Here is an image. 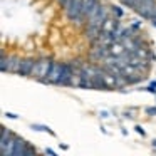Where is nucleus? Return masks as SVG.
I'll list each match as a JSON object with an SVG mask.
<instances>
[{
	"label": "nucleus",
	"mask_w": 156,
	"mask_h": 156,
	"mask_svg": "<svg viewBox=\"0 0 156 156\" xmlns=\"http://www.w3.org/2000/svg\"><path fill=\"white\" fill-rule=\"evenodd\" d=\"M34 64H35L34 57H22V62H20V67H19V71H17V76H20V77H30Z\"/></svg>",
	"instance_id": "nucleus-9"
},
{
	"label": "nucleus",
	"mask_w": 156,
	"mask_h": 156,
	"mask_svg": "<svg viewBox=\"0 0 156 156\" xmlns=\"http://www.w3.org/2000/svg\"><path fill=\"white\" fill-rule=\"evenodd\" d=\"M154 17H156V15H154Z\"/></svg>",
	"instance_id": "nucleus-33"
},
{
	"label": "nucleus",
	"mask_w": 156,
	"mask_h": 156,
	"mask_svg": "<svg viewBox=\"0 0 156 156\" xmlns=\"http://www.w3.org/2000/svg\"><path fill=\"white\" fill-rule=\"evenodd\" d=\"M149 22H151V25H153V27L156 29V17H153V19H151V20H149Z\"/></svg>",
	"instance_id": "nucleus-29"
},
{
	"label": "nucleus",
	"mask_w": 156,
	"mask_h": 156,
	"mask_svg": "<svg viewBox=\"0 0 156 156\" xmlns=\"http://www.w3.org/2000/svg\"><path fill=\"white\" fill-rule=\"evenodd\" d=\"M30 129H32V131H42V133H49L51 136H55L54 129H51L49 126H45V124H37V122H34V124H30Z\"/></svg>",
	"instance_id": "nucleus-15"
},
{
	"label": "nucleus",
	"mask_w": 156,
	"mask_h": 156,
	"mask_svg": "<svg viewBox=\"0 0 156 156\" xmlns=\"http://www.w3.org/2000/svg\"><path fill=\"white\" fill-rule=\"evenodd\" d=\"M124 118L126 119H133V118H134V116H133V111H126L124 112Z\"/></svg>",
	"instance_id": "nucleus-27"
},
{
	"label": "nucleus",
	"mask_w": 156,
	"mask_h": 156,
	"mask_svg": "<svg viewBox=\"0 0 156 156\" xmlns=\"http://www.w3.org/2000/svg\"><path fill=\"white\" fill-rule=\"evenodd\" d=\"M149 84H151L153 87H156V81H151V82H149Z\"/></svg>",
	"instance_id": "nucleus-30"
},
{
	"label": "nucleus",
	"mask_w": 156,
	"mask_h": 156,
	"mask_svg": "<svg viewBox=\"0 0 156 156\" xmlns=\"http://www.w3.org/2000/svg\"><path fill=\"white\" fill-rule=\"evenodd\" d=\"M109 7H111V14L114 15V17H118V19L124 17V9H122L121 5H109Z\"/></svg>",
	"instance_id": "nucleus-16"
},
{
	"label": "nucleus",
	"mask_w": 156,
	"mask_h": 156,
	"mask_svg": "<svg viewBox=\"0 0 156 156\" xmlns=\"http://www.w3.org/2000/svg\"><path fill=\"white\" fill-rule=\"evenodd\" d=\"M15 141H17V136L15 134L9 139H0V151H2V156H14Z\"/></svg>",
	"instance_id": "nucleus-10"
},
{
	"label": "nucleus",
	"mask_w": 156,
	"mask_h": 156,
	"mask_svg": "<svg viewBox=\"0 0 156 156\" xmlns=\"http://www.w3.org/2000/svg\"><path fill=\"white\" fill-rule=\"evenodd\" d=\"M111 15H112V14H111V7H106V5L102 4L101 9H99V10L96 12L92 17L87 19L86 25H92V27H101V29H102V24H104V22L108 20Z\"/></svg>",
	"instance_id": "nucleus-5"
},
{
	"label": "nucleus",
	"mask_w": 156,
	"mask_h": 156,
	"mask_svg": "<svg viewBox=\"0 0 156 156\" xmlns=\"http://www.w3.org/2000/svg\"><path fill=\"white\" fill-rule=\"evenodd\" d=\"M143 20H151L156 15V0H138L136 7L133 9Z\"/></svg>",
	"instance_id": "nucleus-3"
},
{
	"label": "nucleus",
	"mask_w": 156,
	"mask_h": 156,
	"mask_svg": "<svg viewBox=\"0 0 156 156\" xmlns=\"http://www.w3.org/2000/svg\"><path fill=\"white\" fill-rule=\"evenodd\" d=\"M45 154H51V156H55V154H57V153H55V151H54V149H52V148H45Z\"/></svg>",
	"instance_id": "nucleus-25"
},
{
	"label": "nucleus",
	"mask_w": 156,
	"mask_h": 156,
	"mask_svg": "<svg viewBox=\"0 0 156 156\" xmlns=\"http://www.w3.org/2000/svg\"><path fill=\"white\" fill-rule=\"evenodd\" d=\"M66 17L69 19V22H72L74 25H86V17L82 15V0H69L67 7L64 9Z\"/></svg>",
	"instance_id": "nucleus-1"
},
{
	"label": "nucleus",
	"mask_w": 156,
	"mask_h": 156,
	"mask_svg": "<svg viewBox=\"0 0 156 156\" xmlns=\"http://www.w3.org/2000/svg\"><path fill=\"white\" fill-rule=\"evenodd\" d=\"M29 144L24 138L17 136V141H15V149H14V156H27V149H29Z\"/></svg>",
	"instance_id": "nucleus-12"
},
{
	"label": "nucleus",
	"mask_w": 156,
	"mask_h": 156,
	"mask_svg": "<svg viewBox=\"0 0 156 156\" xmlns=\"http://www.w3.org/2000/svg\"><path fill=\"white\" fill-rule=\"evenodd\" d=\"M52 62H54V61H52L51 57H41V59H35V64H34V69H32L30 77H32V79H35V81L44 82V79L47 77L49 71H51Z\"/></svg>",
	"instance_id": "nucleus-2"
},
{
	"label": "nucleus",
	"mask_w": 156,
	"mask_h": 156,
	"mask_svg": "<svg viewBox=\"0 0 156 156\" xmlns=\"http://www.w3.org/2000/svg\"><path fill=\"white\" fill-rule=\"evenodd\" d=\"M154 98H156V96H154Z\"/></svg>",
	"instance_id": "nucleus-32"
},
{
	"label": "nucleus",
	"mask_w": 156,
	"mask_h": 156,
	"mask_svg": "<svg viewBox=\"0 0 156 156\" xmlns=\"http://www.w3.org/2000/svg\"><path fill=\"white\" fill-rule=\"evenodd\" d=\"M57 4L61 5V7H62V10H64V9L67 7V4H69V0H57Z\"/></svg>",
	"instance_id": "nucleus-24"
},
{
	"label": "nucleus",
	"mask_w": 156,
	"mask_h": 156,
	"mask_svg": "<svg viewBox=\"0 0 156 156\" xmlns=\"http://www.w3.org/2000/svg\"><path fill=\"white\" fill-rule=\"evenodd\" d=\"M134 131L138 133L139 136H143V138H144V136H146V131H144V129H143V126H139V124H136V126H134Z\"/></svg>",
	"instance_id": "nucleus-21"
},
{
	"label": "nucleus",
	"mask_w": 156,
	"mask_h": 156,
	"mask_svg": "<svg viewBox=\"0 0 156 156\" xmlns=\"http://www.w3.org/2000/svg\"><path fill=\"white\" fill-rule=\"evenodd\" d=\"M59 148H61V149H64V151H67V149H69V146H67V144H62V143H59Z\"/></svg>",
	"instance_id": "nucleus-28"
},
{
	"label": "nucleus",
	"mask_w": 156,
	"mask_h": 156,
	"mask_svg": "<svg viewBox=\"0 0 156 156\" xmlns=\"http://www.w3.org/2000/svg\"><path fill=\"white\" fill-rule=\"evenodd\" d=\"M119 4L122 7H128V9H134L136 4H138V0H119Z\"/></svg>",
	"instance_id": "nucleus-17"
},
{
	"label": "nucleus",
	"mask_w": 156,
	"mask_h": 156,
	"mask_svg": "<svg viewBox=\"0 0 156 156\" xmlns=\"http://www.w3.org/2000/svg\"><path fill=\"white\" fill-rule=\"evenodd\" d=\"M141 25H143V22H141V20H133V24L129 25V27H131L133 30L136 32V30H139V29H141Z\"/></svg>",
	"instance_id": "nucleus-20"
},
{
	"label": "nucleus",
	"mask_w": 156,
	"mask_h": 156,
	"mask_svg": "<svg viewBox=\"0 0 156 156\" xmlns=\"http://www.w3.org/2000/svg\"><path fill=\"white\" fill-rule=\"evenodd\" d=\"M20 62H22V55L17 54H2V61H0V71L7 74V72H12V74H17L19 67H20Z\"/></svg>",
	"instance_id": "nucleus-4"
},
{
	"label": "nucleus",
	"mask_w": 156,
	"mask_h": 156,
	"mask_svg": "<svg viewBox=\"0 0 156 156\" xmlns=\"http://www.w3.org/2000/svg\"><path fill=\"white\" fill-rule=\"evenodd\" d=\"M5 118H7V119H19V116L17 114H15V112H5Z\"/></svg>",
	"instance_id": "nucleus-23"
},
{
	"label": "nucleus",
	"mask_w": 156,
	"mask_h": 156,
	"mask_svg": "<svg viewBox=\"0 0 156 156\" xmlns=\"http://www.w3.org/2000/svg\"><path fill=\"white\" fill-rule=\"evenodd\" d=\"M99 116H101L102 119H108L109 118V112L108 111H99Z\"/></svg>",
	"instance_id": "nucleus-26"
},
{
	"label": "nucleus",
	"mask_w": 156,
	"mask_h": 156,
	"mask_svg": "<svg viewBox=\"0 0 156 156\" xmlns=\"http://www.w3.org/2000/svg\"><path fill=\"white\" fill-rule=\"evenodd\" d=\"M108 55H111L108 45H101V44H92V47L89 49V61H92L94 64L104 62L108 59Z\"/></svg>",
	"instance_id": "nucleus-6"
},
{
	"label": "nucleus",
	"mask_w": 156,
	"mask_h": 156,
	"mask_svg": "<svg viewBox=\"0 0 156 156\" xmlns=\"http://www.w3.org/2000/svg\"><path fill=\"white\" fill-rule=\"evenodd\" d=\"M144 111H146L148 116H156V106H149V108L144 109Z\"/></svg>",
	"instance_id": "nucleus-22"
},
{
	"label": "nucleus",
	"mask_w": 156,
	"mask_h": 156,
	"mask_svg": "<svg viewBox=\"0 0 156 156\" xmlns=\"http://www.w3.org/2000/svg\"><path fill=\"white\" fill-rule=\"evenodd\" d=\"M124 51H126V45L122 44L121 41H116V42H112V44L109 45V52H111V55H119V54H122Z\"/></svg>",
	"instance_id": "nucleus-14"
},
{
	"label": "nucleus",
	"mask_w": 156,
	"mask_h": 156,
	"mask_svg": "<svg viewBox=\"0 0 156 156\" xmlns=\"http://www.w3.org/2000/svg\"><path fill=\"white\" fill-rule=\"evenodd\" d=\"M12 136H14V133L4 126V128H2V139H9V138H12Z\"/></svg>",
	"instance_id": "nucleus-18"
},
{
	"label": "nucleus",
	"mask_w": 156,
	"mask_h": 156,
	"mask_svg": "<svg viewBox=\"0 0 156 156\" xmlns=\"http://www.w3.org/2000/svg\"><path fill=\"white\" fill-rule=\"evenodd\" d=\"M61 76H62V62L54 61L51 66V71H49L47 77L44 79V84H52V86H57L59 81H61Z\"/></svg>",
	"instance_id": "nucleus-8"
},
{
	"label": "nucleus",
	"mask_w": 156,
	"mask_h": 156,
	"mask_svg": "<svg viewBox=\"0 0 156 156\" xmlns=\"http://www.w3.org/2000/svg\"><path fill=\"white\" fill-rule=\"evenodd\" d=\"M138 91H144V92H149V94L156 96V87H153L151 84H149V86H146V87H138Z\"/></svg>",
	"instance_id": "nucleus-19"
},
{
	"label": "nucleus",
	"mask_w": 156,
	"mask_h": 156,
	"mask_svg": "<svg viewBox=\"0 0 156 156\" xmlns=\"http://www.w3.org/2000/svg\"><path fill=\"white\" fill-rule=\"evenodd\" d=\"M151 144H153V146H154V148H156V138H154V139H153V141H151Z\"/></svg>",
	"instance_id": "nucleus-31"
},
{
	"label": "nucleus",
	"mask_w": 156,
	"mask_h": 156,
	"mask_svg": "<svg viewBox=\"0 0 156 156\" xmlns=\"http://www.w3.org/2000/svg\"><path fill=\"white\" fill-rule=\"evenodd\" d=\"M99 2H101V0H82V15L86 17V20H87L89 14L92 12V9H94Z\"/></svg>",
	"instance_id": "nucleus-13"
},
{
	"label": "nucleus",
	"mask_w": 156,
	"mask_h": 156,
	"mask_svg": "<svg viewBox=\"0 0 156 156\" xmlns=\"http://www.w3.org/2000/svg\"><path fill=\"white\" fill-rule=\"evenodd\" d=\"M76 72L77 69L72 66V62H62V76L57 86H74Z\"/></svg>",
	"instance_id": "nucleus-7"
},
{
	"label": "nucleus",
	"mask_w": 156,
	"mask_h": 156,
	"mask_svg": "<svg viewBox=\"0 0 156 156\" xmlns=\"http://www.w3.org/2000/svg\"><path fill=\"white\" fill-rule=\"evenodd\" d=\"M101 27H92V25H84V30H82V35H84L86 41H89V44H94L96 39L101 35Z\"/></svg>",
	"instance_id": "nucleus-11"
}]
</instances>
